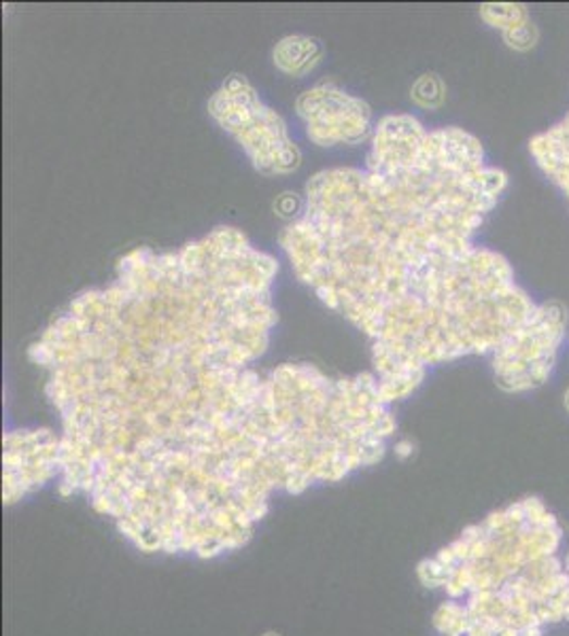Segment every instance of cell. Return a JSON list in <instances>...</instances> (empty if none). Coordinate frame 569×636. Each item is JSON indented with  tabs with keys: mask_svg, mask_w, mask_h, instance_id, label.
I'll return each mask as SVG.
<instances>
[{
	"mask_svg": "<svg viewBox=\"0 0 569 636\" xmlns=\"http://www.w3.org/2000/svg\"><path fill=\"white\" fill-rule=\"evenodd\" d=\"M211 113L230 132L234 127H243L234 134L240 142L245 140V147L253 155L258 169L263 172H289L298 166L300 153L294 145H289L279 115L263 109L256 91L245 82L232 79L227 87H223V91L211 102Z\"/></svg>",
	"mask_w": 569,
	"mask_h": 636,
	"instance_id": "1",
	"label": "cell"
},
{
	"mask_svg": "<svg viewBox=\"0 0 569 636\" xmlns=\"http://www.w3.org/2000/svg\"><path fill=\"white\" fill-rule=\"evenodd\" d=\"M298 111L317 142H355L370 126V109L361 100L327 85L307 91L298 100Z\"/></svg>",
	"mask_w": 569,
	"mask_h": 636,
	"instance_id": "2",
	"label": "cell"
},
{
	"mask_svg": "<svg viewBox=\"0 0 569 636\" xmlns=\"http://www.w3.org/2000/svg\"><path fill=\"white\" fill-rule=\"evenodd\" d=\"M323 49L319 41L308 37H287L274 49V64L289 75H305L317 66Z\"/></svg>",
	"mask_w": 569,
	"mask_h": 636,
	"instance_id": "3",
	"label": "cell"
},
{
	"mask_svg": "<svg viewBox=\"0 0 569 636\" xmlns=\"http://www.w3.org/2000/svg\"><path fill=\"white\" fill-rule=\"evenodd\" d=\"M412 98L421 107H440L444 100V85L436 75H423L412 87Z\"/></svg>",
	"mask_w": 569,
	"mask_h": 636,
	"instance_id": "4",
	"label": "cell"
},
{
	"mask_svg": "<svg viewBox=\"0 0 569 636\" xmlns=\"http://www.w3.org/2000/svg\"><path fill=\"white\" fill-rule=\"evenodd\" d=\"M484 13H495V17H491V24H497L506 30H512L517 26L527 24V13L523 7H484Z\"/></svg>",
	"mask_w": 569,
	"mask_h": 636,
	"instance_id": "5",
	"label": "cell"
},
{
	"mask_svg": "<svg viewBox=\"0 0 569 636\" xmlns=\"http://www.w3.org/2000/svg\"><path fill=\"white\" fill-rule=\"evenodd\" d=\"M504 37H506L508 45H512V47H517V49H527V47L533 45L535 37H537V33H535L529 24H523V26H517V28H512V30H506Z\"/></svg>",
	"mask_w": 569,
	"mask_h": 636,
	"instance_id": "6",
	"label": "cell"
},
{
	"mask_svg": "<svg viewBox=\"0 0 569 636\" xmlns=\"http://www.w3.org/2000/svg\"><path fill=\"white\" fill-rule=\"evenodd\" d=\"M566 403H568V408H569V392H568V399H566Z\"/></svg>",
	"mask_w": 569,
	"mask_h": 636,
	"instance_id": "7",
	"label": "cell"
}]
</instances>
